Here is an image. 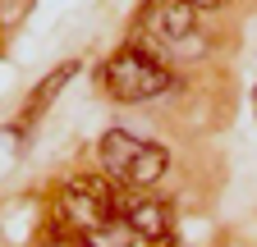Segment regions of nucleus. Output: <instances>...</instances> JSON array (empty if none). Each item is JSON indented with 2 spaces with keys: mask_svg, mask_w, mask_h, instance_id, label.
Segmentation results:
<instances>
[{
  "mask_svg": "<svg viewBox=\"0 0 257 247\" xmlns=\"http://www.w3.org/2000/svg\"><path fill=\"white\" fill-rule=\"evenodd\" d=\"M96 156H101V170L106 178H115L119 188H152V183L166 178L170 170V151L156 146V142H143L124 128H110L96 146Z\"/></svg>",
  "mask_w": 257,
  "mask_h": 247,
  "instance_id": "f257e3e1",
  "label": "nucleus"
},
{
  "mask_svg": "<svg viewBox=\"0 0 257 247\" xmlns=\"http://www.w3.org/2000/svg\"><path fill=\"white\" fill-rule=\"evenodd\" d=\"M101 82L110 87L115 101H152V96H161V92L175 87V74L161 64L152 50H143V46H119L106 60Z\"/></svg>",
  "mask_w": 257,
  "mask_h": 247,
  "instance_id": "f03ea898",
  "label": "nucleus"
},
{
  "mask_svg": "<svg viewBox=\"0 0 257 247\" xmlns=\"http://www.w3.org/2000/svg\"><path fill=\"white\" fill-rule=\"evenodd\" d=\"M60 215L74 229H83V234L119 224V183H110L106 174H74V178H64Z\"/></svg>",
  "mask_w": 257,
  "mask_h": 247,
  "instance_id": "7ed1b4c3",
  "label": "nucleus"
},
{
  "mask_svg": "<svg viewBox=\"0 0 257 247\" xmlns=\"http://www.w3.org/2000/svg\"><path fill=\"white\" fill-rule=\"evenodd\" d=\"M119 224L134 238H175V210L161 197H138L119 188Z\"/></svg>",
  "mask_w": 257,
  "mask_h": 247,
  "instance_id": "20e7f679",
  "label": "nucleus"
},
{
  "mask_svg": "<svg viewBox=\"0 0 257 247\" xmlns=\"http://www.w3.org/2000/svg\"><path fill=\"white\" fill-rule=\"evenodd\" d=\"M143 28L156 42H184L198 28V10L184 0H147L143 5Z\"/></svg>",
  "mask_w": 257,
  "mask_h": 247,
  "instance_id": "39448f33",
  "label": "nucleus"
},
{
  "mask_svg": "<svg viewBox=\"0 0 257 247\" xmlns=\"http://www.w3.org/2000/svg\"><path fill=\"white\" fill-rule=\"evenodd\" d=\"M69 78H74V64H60V69H55V74H51V78L42 82V92H37V96H32V106H28L23 124H32V119H37V114H42V110L51 106V96H55V92H60L64 82H69Z\"/></svg>",
  "mask_w": 257,
  "mask_h": 247,
  "instance_id": "423d86ee",
  "label": "nucleus"
},
{
  "mask_svg": "<svg viewBox=\"0 0 257 247\" xmlns=\"http://www.w3.org/2000/svg\"><path fill=\"white\" fill-rule=\"evenodd\" d=\"M184 5H193V10H216V5H225V0H184Z\"/></svg>",
  "mask_w": 257,
  "mask_h": 247,
  "instance_id": "0eeeda50",
  "label": "nucleus"
},
{
  "mask_svg": "<svg viewBox=\"0 0 257 247\" xmlns=\"http://www.w3.org/2000/svg\"><path fill=\"white\" fill-rule=\"evenodd\" d=\"M74 247H92V238H78V242H74Z\"/></svg>",
  "mask_w": 257,
  "mask_h": 247,
  "instance_id": "6e6552de",
  "label": "nucleus"
},
{
  "mask_svg": "<svg viewBox=\"0 0 257 247\" xmlns=\"http://www.w3.org/2000/svg\"><path fill=\"white\" fill-rule=\"evenodd\" d=\"M252 106H257V96H252Z\"/></svg>",
  "mask_w": 257,
  "mask_h": 247,
  "instance_id": "1a4fd4ad",
  "label": "nucleus"
}]
</instances>
